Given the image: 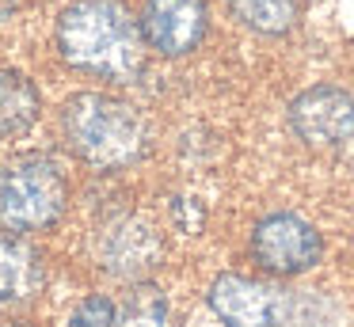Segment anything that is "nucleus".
Listing matches in <instances>:
<instances>
[{
    "label": "nucleus",
    "instance_id": "nucleus-3",
    "mask_svg": "<svg viewBox=\"0 0 354 327\" xmlns=\"http://www.w3.org/2000/svg\"><path fill=\"white\" fill-rule=\"evenodd\" d=\"M69 202V183L54 156L27 152L0 164V232H42L57 225Z\"/></svg>",
    "mask_w": 354,
    "mask_h": 327
},
{
    "label": "nucleus",
    "instance_id": "nucleus-13",
    "mask_svg": "<svg viewBox=\"0 0 354 327\" xmlns=\"http://www.w3.org/2000/svg\"><path fill=\"white\" fill-rule=\"evenodd\" d=\"M69 327H115V301L103 293H88L84 301L73 308Z\"/></svg>",
    "mask_w": 354,
    "mask_h": 327
},
{
    "label": "nucleus",
    "instance_id": "nucleus-12",
    "mask_svg": "<svg viewBox=\"0 0 354 327\" xmlns=\"http://www.w3.org/2000/svg\"><path fill=\"white\" fill-rule=\"evenodd\" d=\"M232 12L244 27L259 35H286L297 23L301 0H232Z\"/></svg>",
    "mask_w": 354,
    "mask_h": 327
},
{
    "label": "nucleus",
    "instance_id": "nucleus-11",
    "mask_svg": "<svg viewBox=\"0 0 354 327\" xmlns=\"http://www.w3.org/2000/svg\"><path fill=\"white\" fill-rule=\"evenodd\" d=\"M115 327H168V301L153 281H133L115 304Z\"/></svg>",
    "mask_w": 354,
    "mask_h": 327
},
{
    "label": "nucleus",
    "instance_id": "nucleus-8",
    "mask_svg": "<svg viewBox=\"0 0 354 327\" xmlns=\"http://www.w3.org/2000/svg\"><path fill=\"white\" fill-rule=\"evenodd\" d=\"M100 263L111 278L141 281L156 263H160V236L145 217L122 213L115 217L100 236Z\"/></svg>",
    "mask_w": 354,
    "mask_h": 327
},
{
    "label": "nucleus",
    "instance_id": "nucleus-9",
    "mask_svg": "<svg viewBox=\"0 0 354 327\" xmlns=\"http://www.w3.org/2000/svg\"><path fill=\"white\" fill-rule=\"evenodd\" d=\"M46 281L39 247L16 232H0V308H19L35 301Z\"/></svg>",
    "mask_w": 354,
    "mask_h": 327
},
{
    "label": "nucleus",
    "instance_id": "nucleus-1",
    "mask_svg": "<svg viewBox=\"0 0 354 327\" xmlns=\"http://www.w3.org/2000/svg\"><path fill=\"white\" fill-rule=\"evenodd\" d=\"M57 53L69 68L95 80H133L145 68V38L118 0H73L54 27Z\"/></svg>",
    "mask_w": 354,
    "mask_h": 327
},
{
    "label": "nucleus",
    "instance_id": "nucleus-10",
    "mask_svg": "<svg viewBox=\"0 0 354 327\" xmlns=\"http://www.w3.org/2000/svg\"><path fill=\"white\" fill-rule=\"evenodd\" d=\"M42 114V95L35 80L19 68L0 65V137H24Z\"/></svg>",
    "mask_w": 354,
    "mask_h": 327
},
{
    "label": "nucleus",
    "instance_id": "nucleus-4",
    "mask_svg": "<svg viewBox=\"0 0 354 327\" xmlns=\"http://www.w3.org/2000/svg\"><path fill=\"white\" fill-rule=\"evenodd\" d=\"M252 259L274 278H297L324 259V236L301 213H267L252 228Z\"/></svg>",
    "mask_w": 354,
    "mask_h": 327
},
{
    "label": "nucleus",
    "instance_id": "nucleus-14",
    "mask_svg": "<svg viewBox=\"0 0 354 327\" xmlns=\"http://www.w3.org/2000/svg\"><path fill=\"white\" fill-rule=\"evenodd\" d=\"M0 327H35V324H27V319H12V324H0Z\"/></svg>",
    "mask_w": 354,
    "mask_h": 327
},
{
    "label": "nucleus",
    "instance_id": "nucleus-5",
    "mask_svg": "<svg viewBox=\"0 0 354 327\" xmlns=\"http://www.w3.org/2000/svg\"><path fill=\"white\" fill-rule=\"evenodd\" d=\"M290 129L308 149H346L354 144V91L339 84L305 88L290 103Z\"/></svg>",
    "mask_w": 354,
    "mask_h": 327
},
{
    "label": "nucleus",
    "instance_id": "nucleus-2",
    "mask_svg": "<svg viewBox=\"0 0 354 327\" xmlns=\"http://www.w3.org/2000/svg\"><path fill=\"white\" fill-rule=\"evenodd\" d=\"M62 137L88 167L118 171L149 152V122L133 103L107 91H77L62 106Z\"/></svg>",
    "mask_w": 354,
    "mask_h": 327
},
{
    "label": "nucleus",
    "instance_id": "nucleus-6",
    "mask_svg": "<svg viewBox=\"0 0 354 327\" xmlns=\"http://www.w3.org/2000/svg\"><path fill=\"white\" fill-rule=\"evenodd\" d=\"M141 38L160 57H187L209 35V12L202 0H145L138 15Z\"/></svg>",
    "mask_w": 354,
    "mask_h": 327
},
{
    "label": "nucleus",
    "instance_id": "nucleus-7",
    "mask_svg": "<svg viewBox=\"0 0 354 327\" xmlns=\"http://www.w3.org/2000/svg\"><path fill=\"white\" fill-rule=\"evenodd\" d=\"M209 312L225 327H274L282 319L286 297L270 281L248 278V274H221L206 289Z\"/></svg>",
    "mask_w": 354,
    "mask_h": 327
}]
</instances>
